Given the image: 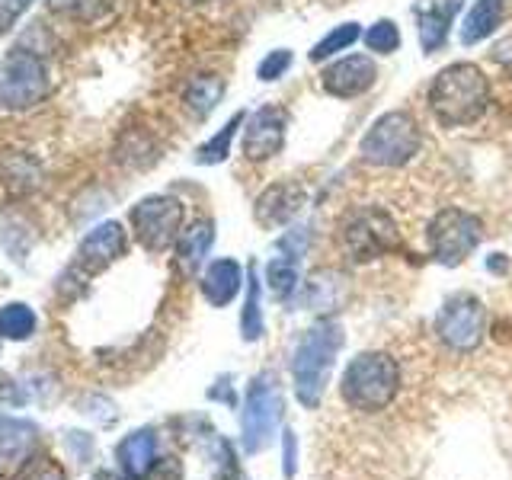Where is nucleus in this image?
<instances>
[{"instance_id":"obj_1","label":"nucleus","mask_w":512,"mask_h":480,"mask_svg":"<svg viewBox=\"0 0 512 480\" xmlns=\"http://www.w3.org/2000/svg\"><path fill=\"white\" fill-rule=\"evenodd\" d=\"M426 103L442 128H468L487 116L493 87L484 68L474 61H452L432 77Z\"/></svg>"},{"instance_id":"obj_2","label":"nucleus","mask_w":512,"mask_h":480,"mask_svg":"<svg viewBox=\"0 0 512 480\" xmlns=\"http://www.w3.org/2000/svg\"><path fill=\"white\" fill-rule=\"evenodd\" d=\"M343 343H346V333L333 317L314 320V324L301 333V340L295 343V352H292V391H295L298 404L304 410L320 407Z\"/></svg>"},{"instance_id":"obj_3","label":"nucleus","mask_w":512,"mask_h":480,"mask_svg":"<svg viewBox=\"0 0 512 480\" xmlns=\"http://www.w3.org/2000/svg\"><path fill=\"white\" fill-rule=\"evenodd\" d=\"M400 391V365L391 352H359L340 378L343 400L359 413H381Z\"/></svg>"},{"instance_id":"obj_4","label":"nucleus","mask_w":512,"mask_h":480,"mask_svg":"<svg viewBox=\"0 0 512 480\" xmlns=\"http://www.w3.org/2000/svg\"><path fill=\"white\" fill-rule=\"evenodd\" d=\"M420 148H423V128L407 109L381 112L359 141V154L365 164L381 167V170L407 167L410 160L420 154Z\"/></svg>"},{"instance_id":"obj_5","label":"nucleus","mask_w":512,"mask_h":480,"mask_svg":"<svg viewBox=\"0 0 512 480\" xmlns=\"http://www.w3.org/2000/svg\"><path fill=\"white\" fill-rule=\"evenodd\" d=\"M340 247L352 263H375L381 256L400 250L397 221L381 205H359L343 221Z\"/></svg>"},{"instance_id":"obj_6","label":"nucleus","mask_w":512,"mask_h":480,"mask_svg":"<svg viewBox=\"0 0 512 480\" xmlns=\"http://www.w3.org/2000/svg\"><path fill=\"white\" fill-rule=\"evenodd\" d=\"M480 240H484V221H480L474 212H468V208H455V205L432 215L429 228H426L429 256L448 269H455L468 260V256L480 247Z\"/></svg>"},{"instance_id":"obj_7","label":"nucleus","mask_w":512,"mask_h":480,"mask_svg":"<svg viewBox=\"0 0 512 480\" xmlns=\"http://www.w3.org/2000/svg\"><path fill=\"white\" fill-rule=\"evenodd\" d=\"M52 90V74L39 52L16 45L0 64V109H29Z\"/></svg>"},{"instance_id":"obj_8","label":"nucleus","mask_w":512,"mask_h":480,"mask_svg":"<svg viewBox=\"0 0 512 480\" xmlns=\"http://www.w3.org/2000/svg\"><path fill=\"white\" fill-rule=\"evenodd\" d=\"M186 205L176 196H144L128 212V224L138 244L148 253H164L167 247H176L183 234Z\"/></svg>"},{"instance_id":"obj_9","label":"nucleus","mask_w":512,"mask_h":480,"mask_svg":"<svg viewBox=\"0 0 512 480\" xmlns=\"http://www.w3.org/2000/svg\"><path fill=\"white\" fill-rule=\"evenodd\" d=\"M282 410H285V400H282L279 384L272 381V375L253 378L244 410H240V445H244V452L250 455L263 452L282 423Z\"/></svg>"},{"instance_id":"obj_10","label":"nucleus","mask_w":512,"mask_h":480,"mask_svg":"<svg viewBox=\"0 0 512 480\" xmlns=\"http://www.w3.org/2000/svg\"><path fill=\"white\" fill-rule=\"evenodd\" d=\"M487 330V308L471 292H455L442 301L436 314V336L452 352H471L480 346Z\"/></svg>"},{"instance_id":"obj_11","label":"nucleus","mask_w":512,"mask_h":480,"mask_svg":"<svg viewBox=\"0 0 512 480\" xmlns=\"http://www.w3.org/2000/svg\"><path fill=\"white\" fill-rule=\"evenodd\" d=\"M288 138V109L282 106H260L253 109L244 122V138H240V154L250 164H266V160L279 157L285 151Z\"/></svg>"},{"instance_id":"obj_12","label":"nucleus","mask_w":512,"mask_h":480,"mask_svg":"<svg viewBox=\"0 0 512 480\" xmlns=\"http://www.w3.org/2000/svg\"><path fill=\"white\" fill-rule=\"evenodd\" d=\"M378 84V68L368 55H346L333 58L320 71V87L333 100H359Z\"/></svg>"},{"instance_id":"obj_13","label":"nucleus","mask_w":512,"mask_h":480,"mask_svg":"<svg viewBox=\"0 0 512 480\" xmlns=\"http://www.w3.org/2000/svg\"><path fill=\"white\" fill-rule=\"evenodd\" d=\"M304 202H308V192L295 180H276L269 183L260 196H256L253 215L263 228H288L298 215Z\"/></svg>"},{"instance_id":"obj_14","label":"nucleus","mask_w":512,"mask_h":480,"mask_svg":"<svg viewBox=\"0 0 512 480\" xmlns=\"http://www.w3.org/2000/svg\"><path fill=\"white\" fill-rule=\"evenodd\" d=\"M128 253V231L119 221L96 224L77 247V266L84 272H103Z\"/></svg>"},{"instance_id":"obj_15","label":"nucleus","mask_w":512,"mask_h":480,"mask_svg":"<svg viewBox=\"0 0 512 480\" xmlns=\"http://www.w3.org/2000/svg\"><path fill=\"white\" fill-rule=\"evenodd\" d=\"M464 0H429V4L413 7V20H416V36H420L423 55H436L448 45L452 36L455 16L461 13Z\"/></svg>"},{"instance_id":"obj_16","label":"nucleus","mask_w":512,"mask_h":480,"mask_svg":"<svg viewBox=\"0 0 512 480\" xmlns=\"http://www.w3.org/2000/svg\"><path fill=\"white\" fill-rule=\"evenodd\" d=\"M346 292H349V279L340 269L324 266V269L311 272L308 282H304L301 304L320 317H330L333 311H340V304L346 301Z\"/></svg>"},{"instance_id":"obj_17","label":"nucleus","mask_w":512,"mask_h":480,"mask_svg":"<svg viewBox=\"0 0 512 480\" xmlns=\"http://www.w3.org/2000/svg\"><path fill=\"white\" fill-rule=\"evenodd\" d=\"M244 285H247V269L237 260H231V256L212 260L202 272V295L212 308H228Z\"/></svg>"},{"instance_id":"obj_18","label":"nucleus","mask_w":512,"mask_h":480,"mask_svg":"<svg viewBox=\"0 0 512 480\" xmlns=\"http://www.w3.org/2000/svg\"><path fill=\"white\" fill-rule=\"evenodd\" d=\"M512 10V0H474L471 10L461 20V45L471 48L487 42L493 32H500L506 16Z\"/></svg>"},{"instance_id":"obj_19","label":"nucleus","mask_w":512,"mask_h":480,"mask_svg":"<svg viewBox=\"0 0 512 480\" xmlns=\"http://www.w3.org/2000/svg\"><path fill=\"white\" fill-rule=\"evenodd\" d=\"M116 458L128 480H144L157 464V436L154 429H138L125 436L116 448Z\"/></svg>"},{"instance_id":"obj_20","label":"nucleus","mask_w":512,"mask_h":480,"mask_svg":"<svg viewBox=\"0 0 512 480\" xmlns=\"http://www.w3.org/2000/svg\"><path fill=\"white\" fill-rule=\"evenodd\" d=\"M212 244H215V221L212 218L192 221L180 234V240H176V263L186 272H196L205 263V256L212 253Z\"/></svg>"},{"instance_id":"obj_21","label":"nucleus","mask_w":512,"mask_h":480,"mask_svg":"<svg viewBox=\"0 0 512 480\" xmlns=\"http://www.w3.org/2000/svg\"><path fill=\"white\" fill-rule=\"evenodd\" d=\"M247 116H250L247 109H237L234 116L224 122L212 138H208L205 144H199V148H196V164H202V167H218V164H224V160L231 157L237 132H244Z\"/></svg>"},{"instance_id":"obj_22","label":"nucleus","mask_w":512,"mask_h":480,"mask_svg":"<svg viewBox=\"0 0 512 480\" xmlns=\"http://www.w3.org/2000/svg\"><path fill=\"white\" fill-rule=\"evenodd\" d=\"M221 96H224V80L218 74H199L186 84L183 103L196 119H208L218 109Z\"/></svg>"},{"instance_id":"obj_23","label":"nucleus","mask_w":512,"mask_h":480,"mask_svg":"<svg viewBox=\"0 0 512 480\" xmlns=\"http://www.w3.org/2000/svg\"><path fill=\"white\" fill-rule=\"evenodd\" d=\"M263 333H266V320L260 308V276H256V266H250L247 301H244V311H240V336H244V343H256V340H263Z\"/></svg>"},{"instance_id":"obj_24","label":"nucleus","mask_w":512,"mask_h":480,"mask_svg":"<svg viewBox=\"0 0 512 480\" xmlns=\"http://www.w3.org/2000/svg\"><path fill=\"white\" fill-rule=\"evenodd\" d=\"M362 39V29H359V23H340V26H333L324 39H320L311 52H308V61L311 64H324V61H330V58H340V52H349L352 45H356Z\"/></svg>"},{"instance_id":"obj_25","label":"nucleus","mask_w":512,"mask_h":480,"mask_svg":"<svg viewBox=\"0 0 512 480\" xmlns=\"http://www.w3.org/2000/svg\"><path fill=\"white\" fill-rule=\"evenodd\" d=\"M32 442H36V426L0 416V458H23Z\"/></svg>"},{"instance_id":"obj_26","label":"nucleus","mask_w":512,"mask_h":480,"mask_svg":"<svg viewBox=\"0 0 512 480\" xmlns=\"http://www.w3.org/2000/svg\"><path fill=\"white\" fill-rule=\"evenodd\" d=\"M266 285L276 301H292L298 292V260L292 256H276L266 263Z\"/></svg>"},{"instance_id":"obj_27","label":"nucleus","mask_w":512,"mask_h":480,"mask_svg":"<svg viewBox=\"0 0 512 480\" xmlns=\"http://www.w3.org/2000/svg\"><path fill=\"white\" fill-rule=\"evenodd\" d=\"M36 333V311L23 301H13L0 308V336L4 340H29Z\"/></svg>"},{"instance_id":"obj_28","label":"nucleus","mask_w":512,"mask_h":480,"mask_svg":"<svg viewBox=\"0 0 512 480\" xmlns=\"http://www.w3.org/2000/svg\"><path fill=\"white\" fill-rule=\"evenodd\" d=\"M400 42H404V36H400V26L394 20H388V16H381V20H375L362 32L365 52H372V55H394L400 48Z\"/></svg>"},{"instance_id":"obj_29","label":"nucleus","mask_w":512,"mask_h":480,"mask_svg":"<svg viewBox=\"0 0 512 480\" xmlns=\"http://www.w3.org/2000/svg\"><path fill=\"white\" fill-rule=\"evenodd\" d=\"M112 4H116V0H48V10L64 13L80 23H93V20H100V16H106Z\"/></svg>"},{"instance_id":"obj_30","label":"nucleus","mask_w":512,"mask_h":480,"mask_svg":"<svg viewBox=\"0 0 512 480\" xmlns=\"http://www.w3.org/2000/svg\"><path fill=\"white\" fill-rule=\"evenodd\" d=\"M295 64V52L292 48H272L269 55H263V61L256 64V77L263 80V84H276L288 74V68Z\"/></svg>"},{"instance_id":"obj_31","label":"nucleus","mask_w":512,"mask_h":480,"mask_svg":"<svg viewBox=\"0 0 512 480\" xmlns=\"http://www.w3.org/2000/svg\"><path fill=\"white\" fill-rule=\"evenodd\" d=\"M20 480H68V477H64V468L55 458L39 455V458H32L26 464V471L20 474Z\"/></svg>"},{"instance_id":"obj_32","label":"nucleus","mask_w":512,"mask_h":480,"mask_svg":"<svg viewBox=\"0 0 512 480\" xmlns=\"http://www.w3.org/2000/svg\"><path fill=\"white\" fill-rule=\"evenodd\" d=\"M308 240H311L308 228H292V231L282 234V237L276 240V247L282 250V256H292V260H301L304 250H308Z\"/></svg>"},{"instance_id":"obj_33","label":"nucleus","mask_w":512,"mask_h":480,"mask_svg":"<svg viewBox=\"0 0 512 480\" xmlns=\"http://www.w3.org/2000/svg\"><path fill=\"white\" fill-rule=\"evenodd\" d=\"M32 7V0H0V36L13 32V26L20 23V16Z\"/></svg>"},{"instance_id":"obj_34","label":"nucleus","mask_w":512,"mask_h":480,"mask_svg":"<svg viewBox=\"0 0 512 480\" xmlns=\"http://www.w3.org/2000/svg\"><path fill=\"white\" fill-rule=\"evenodd\" d=\"M282 474L285 480H295L298 474V436L292 429L282 432Z\"/></svg>"},{"instance_id":"obj_35","label":"nucleus","mask_w":512,"mask_h":480,"mask_svg":"<svg viewBox=\"0 0 512 480\" xmlns=\"http://www.w3.org/2000/svg\"><path fill=\"white\" fill-rule=\"evenodd\" d=\"M487 58H490L503 74L512 77V32H506V36H500V39H496V42L490 45Z\"/></svg>"},{"instance_id":"obj_36","label":"nucleus","mask_w":512,"mask_h":480,"mask_svg":"<svg viewBox=\"0 0 512 480\" xmlns=\"http://www.w3.org/2000/svg\"><path fill=\"white\" fill-rule=\"evenodd\" d=\"M16 400H20L16 397V384L0 372V404H16Z\"/></svg>"},{"instance_id":"obj_37","label":"nucleus","mask_w":512,"mask_h":480,"mask_svg":"<svg viewBox=\"0 0 512 480\" xmlns=\"http://www.w3.org/2000/svg\"><path fill=\"white\" fill-rule=\"evenodd\" d=\"M487 269L490 272H506V256L503 253H493L490 260H487Z\"/></svg>"},{"instance_id":"obj_38","label":"nucleus","mask_w":512,"mask_h":480,"mask_svg":"<svg viewBox=\"0 0 512 480\" xmlns=\"http://www.w3.org/2000/svg\"><path fill=\"white\" fill-rule=\"evenodd\" d=\"M93 480H128L122 474H112V471H100V474H93Z\"/></svg>"},{"instance_id":"obj_39","label":"nucleus","mask_w":512,"mask_h":480,"mask_svg":"<svg viewBox=\"0 0 512 480\" xmlns=\"http://www.w3.org/2000/svg\"><path fill=\"white\" fill-rule=\"evenodd\" d=\"M196 4H212V0H196Z\"/></svg>"}]
</instances>
